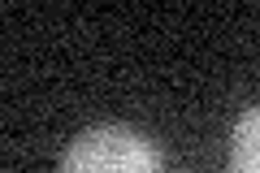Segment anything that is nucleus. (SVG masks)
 Masks as SVG:
<instances>
[{
	"instance_id": "nucleus-1",
	"label": "nucleus",
	"mask_w": 260,
	"mask_h": 173,
	"mask_svg": "<svg viewBox=\"0 0 260 173\" xmlns=\"http://www.w3.org/2000/svg\"><path fill=\"white\" fill-rule=\"evenodd\" d=\"M61 173H160V147L135 126H91L65 147Z\"/></svg>"
},
{
	"instance_id": "nucleus-2",
	"label": "nucleus",
	"mask_w": 260,
	"mask_h": 173,
	"mask_svg": "<svg viewBox=\"0 0 260 173\" xmlns=\"http://www.w3.org/2000/svg\"><path fill=\"white\" fill-rule=\"evenodd\" d=\"M230 173H260V104H251L230 134Z\"/></svg>"
}]
</instances>
